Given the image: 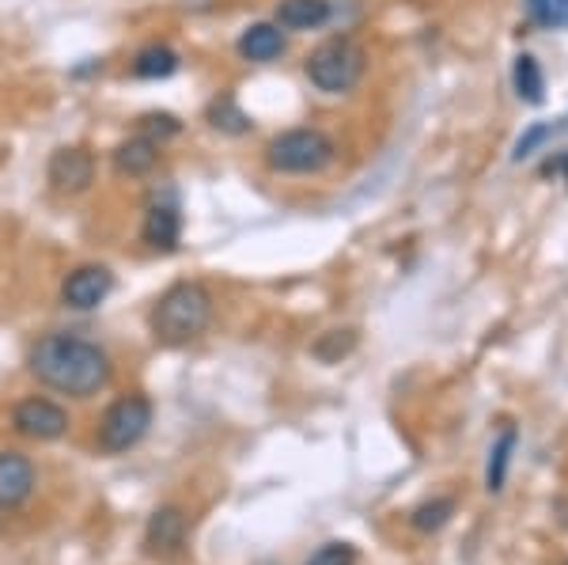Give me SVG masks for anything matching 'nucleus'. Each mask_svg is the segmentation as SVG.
Here are the masks:
<instances>
[{
    "instance_id": "2",
    "label": "nucleus",
    "mask_w": 568,
    "mask_h": 565,
    "mask_svg": "<svg viewBox=\"0 0 568 565\" xmlns=\"http://www.w3.org/2000/svg\"><path fill=\"white\" fill-rule=\"evenodd\" d=\"M216 315V300L209 293L205 281H175L171 289H163L155 296L152 312H149V326L152 339L168 350H182V345L197 342L201 334L213 326Z\"/></svg>"
},
{
    "instance_id": "16",
    "label": "nucleus",
    "mask_w": 568,
    "mask_h": 565,
    "mask_svg": "<svg viewBox=\"0 0 568 565\" xmlns=\"http://www.w3.org/2000/svg\"><path fill=\"white\" fill-rule=\"evenodd\" d=\"M205 122L213 125L216 133H227V137H243V133H251V125H254L251 114H246L232 95L213 99V103H209V111H205Z\"/></svg>"
},
{
    "instance_id": "23",
    "label": "nucleus",
    "mask_w": 568,
    "mask_h": 565,
    "mask_svg": "<svg viewBox=\"0 0 568 565\" xmlns=\"http://www.w3.org/2000/svg\"><path fill=\"white\" fill-rule=\"evenodd\" d=\"M527 12L542 27H568V0H527Z\"/></svg>"
},
{
    "instance_id": "7",
    "label": "nucleus",
    "mask_w": 568,
    "mask_h": 565,
    "mask_svg": "<svg viewBox=\"0 0 568 565\" xmlns=\"http://www.w3.org/2000/svg\"><path fill=\"white\" fill-rule=\"evenodd\" d=\"M45 182L65 198L88 194L95 186V157L84 144H61V149H53L50 163H45Z\"/></svg>"
},
{
    "instance_id": "24",
    "label": "nucleus",
    "mask_w": 568,
    "mask_h": 565,
    "mask_svg": "<svg viewBox=\"0 0 568 565\" xmlns=\"http://www.w3.org/2000/svg\"><path fill=\"white\" fill-rule=\"evenodd\" d=\"M307 565H356L353 543H326L307 558Z\"/></svg>"
},
{
    "instance_id": "9",
    "label": "nucleus",
    "mask_w": 568,
    "mask_h": 565,
    "mask_svg": "<svg viewBox=\"0 0 568 565\" xmlns=\"http://www.w3.org/2000/svg\"><path fill=\"white\" fill-rule=\"evenodd\" d=\"M190 535V516L186 508L179 505H160L149 516V527H144V546H149L152 558H175L186 546Z\"/></svg>"
},
{
    "instance_id": "3",
    "label": "nucleus",
    "mask_w": 568,
    "mask_h": 565,
    "mask_svg": "<svg viewBox=\"0 0 568 565\" xmlns=\"http://www.w3.org/2000/svg\"><path fill=\"white\" fill-rule=\"evenodd\" d=\"M262 160L273 175H318L337 160V144L315 125H296L273 137L262 149Z\"/></svg>"
},
{
    "instance_id": "13",
    "label": "nucleus",
    "mask_w": 568,
    "mask_h": 565,
    "mask_svg": "<svg viewBox=\"0 0 568 565\" xmlns=\"http://www.w3.org/2000/svg\"><path fill=\"white\" fill-rule=\"evenodd\" d=\"M235 50H240V58L251 61V65H273V61L288 50V39H284V31L277 23H251L240 34Z\"/></svg>"
},
{
    "instance_id": "8",
    "label": "nucleus",
    "mask_w": 568,
    "mask_h": 565,
    "mask_svg": "<svg viewBox=\"0 0 568 565\" xmlns=\"http://www.w3.org/2000/svg\"><path fill=\"white\" fill-rule=\"evenodd\" d=\"M114 293V273L103 262H84V266L69 270L61 281V304L72 312H95Z\"/></svg>"
},
{
    "instance_id": "20",
    "label": "nucleus",
    "mask_w": 568,
    "mask_h": 565,
    "mask_svg": "<svg viewBox=\"0 0 568 565\" xmlns=\"http://www.w3.org/2000/svg\"><path fill=\"white\" fill-rule=\"evenodd\" d=\"M452 516H455V501L452 497H433V501H425V505H417L414 513H409V524H414L417 532L433 535L447 521H452Z\"/></svg>"
},
{
    "instance_id": "17",
    "label": "nucleus",
    "mask_w": 568,
    "mask_h": 565,
    "mask_svg": "<svg viewBox=\"0 0 568 565\" xmlns=\"http://www.w3.org/2000/svg\"><path fill=\"white\" fill-rule=\"evenodd\" d=\"M516 430L504 425V433L497 436V444L489 448V467H485V490L489 494H500L504 482H508V467H511V452H516Z\"/></svg>"
},
{
    "instance_id": "18",
    "label": "nucleus",
    "mask_w": 568,
    "mask_h": 565,
    "mask_svg": "<svg viewBox=\"0 0 568 565\" xmlns=\"http://www.w3.org/2000/svg\"><path fill=\"white\" fill-rule=\"evenodd\" d=\"M511 80H516V91L524 103H542L546 99V77H542V65H538L530 53H519L516 58V69H511Z\"/></svg>"
},
{
    "instance_id": "4",
    "label": "nucleus",
    "mask_w": 568,
    "mask_h": 565,
    "mask_svg": "<svg viewBox=\"0 0 568 565\" xmlns=\"http://www.w3.org/2000/svg\"><path fill=\"white\" fill-rule=\"evenodd\" d=\"M364 69H368V53L349 34H334V39L318 42L304 61L307 80L323 95H345V91H353L364 80Z\"/></svg>"
},
{
    "instance_id": "22",
    "label": "nucleus",
    "mask_w": 568,
    "mask_h": 565,
    "mask_svg": "<svg viewBox=\"0 0 568 565\" xmlns=\"http://www.w3.org/2000/svg\"><path fill=\"white\" fill-rule=\"evenodd\" d=\"M353 345H356V331H326L323 339L311 345V353H315L318 361L334 364V361H342L345 353H353Z\"/></svg>"
},
{
    "instance_id": "11",
    "label": "nucleus",
    "mask_w": 568,
    "mask_h": 565,
    "mask_svg": "<svg viewBox=\"0 0 568 565\" xmlns=\"http://www.w3.org/2000/svg\"><path fill=\"white\" fill-rule=\"evenodd\" d=\"M39 486V471L23 452H0V513L23 508Z\"/></svg>"
},
{
    "instance_id": "5",
    "label": "nucleus",
    "mask_w": 568,
    "mask_h": 565,
    "mask_svg": "<svg viewBox=\"0 0 568 565\" xmlns=\"http://www.w3.org/2000/svg\"><path fill=\"white\" fill-rule=\"evenodd\" d=\"M152 417H155V406L149 395L133 391V395H122L106 406L103 422H99V433H95V444L99 452L106 455H122L136 448V444L149 436L152 430Z\"/></svg>"
},
{
    "instance_id": "6",
    "label": "nucleus",
    "mask_w": 568,
    "mask_h": 565,
    "mask_svg": "<svg viewBox=\"0 0 568 565\" xmlns=\"http://www.w3.org/2000/svg\"><path fill=\"white\" fill-rule=\"evenodd\" d=\"M69 410L53 398H42V395H27L20 403L12 406V430L27 436V441H39V444H50V441H61L69 433Z\"/></svg>"
},
{
    "instance_id": "19",
    "label": "nucleus",
    "mask_w": 568,
    "mask_h": 565,
    "mask_svg": "<svg viewBox=\"0 0 568 565\" xmlns=\"http://www.w3.org/2000/svg\"><path fill=\"white\" fill-rule=\"evenodd\" d=\"M565 133H568V118H561V122H535L516 141V152H511V157H516V160H530L538 149H542V144L557 141V137H565Z\"/></svg>"
},
{
    "instance_id": "21",
    "label": "nucleus",
    "mask_w": 568,
    "mask_h": 565,
    "mask_svg": "<svg viewBox=\"0 0 568 565\" xmlns=\"http://www.w3.org/2000/svg\"><path fill=\"white\" fill-rule=\"evenodd\" d=\"M136 133L149 137V141H155V144H163V141H171V137L182 133V122L171 111H149V114L136 118Z\"/></svg>"
},
{
    "instance_id": "1",
    "label": "nucleus",
    "mask_w": 568,
    "mask_h": 565,
    "mask_svg": "<svg viewBox=\"0 0 568 565\" xmlns=\"http://www.w3.org/2000/svg\"><path fill=\"white\" fill-rule=\"evenodd\" d=\"M27 369H31V376L39 380L42 387L58 391V395H69V398L99 395V391L110 384V376H114V361H110V353L103 345L72 331L42 334V339L31 345Z\"/></svg>"
},
{
    "instance_id": "25",
    "label": "nucleus",
    "mask_w": 568,
    "mask_h": 565,
    "mask_svg": "<svg viewBox=\"0 0 568 565\" xmlns=\"http://www.w3.org/2000/svg\"><path fill=\"white\" fill-rule=\"evenodd\" d=\"M561 171H565V179H568V157H565V163H561Z\"/></svg>"
},
{
    "instance_id": "10",
    "label": "nucleus",
    "mask_w": 568,
    "mask_h": 565,
    "mask_svg": "<svg viewBox=\"0 0 568 565\" xmlns=\"http://www.w3.org/2000/svg\"><path fill=\"white\" fill-rule=\"evenodd\" d=\"M141 240L149 243V251L160 254H175L182 243V209L175 198H155L144 209L141 221Z\"/></svg>"
},
{
    "instance_id": "15",
    "label": "nucleus",
    "mask_w": 568,
    "mask_h": 565,
    "mask_svg": "<svg viewBox=\"0 0 568 565\" xmlns=\"http://www.w3.org/2000/svg\"><path fill=\"white\" fill-rule=\"evenodd\" d=\"M179 65H182V58H179L175 46H168V42H149V46H141V50H136V58H133V77H136V80H168V77H175Z\"/></svg>"
},
{
    "instance_id": "12",
    "label": "nucleus",
    "mask_w": 568,
    "mask_h": 565,
    "mask_svg": "<svg viewBox=\"0 0 568 565\" xmlns=\"http://www.w3.org/2000/svg\"><path fill=\"white\" fill-rule=\"evenodd\" d=\"M160 149L163 144L133 133V137H125L122 144H114V152H110V168H114V175H122V179H144L160 168Z\"/></svg>"
},
{
    "instance_id": "14",
    "label": "nucleus",
    "mask_w": 568,
    "mask_h": 565,
    "mask_svg": "<svg viewBox=\"0 0 568 565\" xmlns=\"http://www.w3.org/2000/svg\"><path fill=\"white\" fill-rule=\"evenodd\" d=\"M334 20V4L329 0H281L273 8V23L281 31H318Z\"/></svg>"
}]
</instances>
